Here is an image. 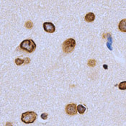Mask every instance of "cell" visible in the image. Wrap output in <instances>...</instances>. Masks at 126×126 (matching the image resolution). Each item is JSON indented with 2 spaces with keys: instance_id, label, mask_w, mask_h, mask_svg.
<instances>
[{
  "instance_id": "cell-7",
  "label": "cell",
  "mask_w": 126,
  "mask_h": 126,
  "mask_svg": "<svg viewBox=\"0 0 126 126\" xmlns=\"http://www.w3.org/2000/svg\"><path fill=\"white\" fill-rule=\"evenodd\" d=\"M84 19L87 22H92L95 19V15L92 12H89L86 15Z\"/></svg>"
},
{
  "instance_id": "cell-4",
  "label": "cell",
  "mask_w": 126,
  "mask_h": 126,
  "mask_svg": "<svg viewBox=\"0 0 126 126\" xmlns=\"http://www.w3.org/2000/svg\"><path fill=\"white\" fill-rule=\"evenodd\" d=\"M65 110L66 114H68V115H75L77 113V106L75 103L68 104L66 106Z\"/></svg>"
},
{
  "instance_id": "cell-1",
  "label": "cell",
  "mask_w": 126,
  "mask_h": 126,
  "mask_svg": "<svg viewBox=\"0 0 126 126\" xmlns=\"http://www.w3.org/2000/svg\"><path fill=\"white\" fill-rule=\"evenodd\" d=\"M20 48L28 52V53H32L36 49V44L35 43L31 40V39H27L23 40L20 43Z\"/></svg>"
},
{
  "instance_id": "cell-6",
  "label": "cell",
  "mask_w": 126,
  "mask_h": 126,
  "mask_svg": "<svg viewBox=\"0 0 126 126\" xmlns=\"http://www.w3.org/2000/svg\"><path fill=\"white\" fill-rule=\"evenodd\" d=\"M118 28L119 30L123 32H126V19H122L118 25Z\"/></svg>"
},
{
  "instance_id": "cell-2",
  "label": "cell",
  "mask_w": 126,
  "mask_h": 126,
  "mask_svg": "<svg viewBox=\"0 0 126 126\" xmlns=\"http://www.w3.org/2000/svg\"><path fill=\"white\" fill-rule=\"evenodd\" d=\"M37 114L35 112H26L22 113L21 116V120L26 124L33 123L37 119Z\"/></svg>"
},
{
  "instance_id": "cell-11",
  "label": "cell",
  "mask_w": 126,
  "mask_h": 126,
  "mask_svg": "<svg viewBox=\"0 0 126 126\" xmlns=\"http://www.w3.org/2000/svg\"><path fill=\"white\" fill-rule=\"evenodd\" d=\"M15 63H16L17 66H21V65H22L23 63H25V60H24V59H22V58H17L15 59Z\"/></svg>"
},
{
  "instance_id": "cell-15",
  "label": "cell",
  "mask_w": 126,
  "mask_h": 126,
  "mask_svg": "<svg viewBox=\"0 0 126 126\" xmlns=\"http://www.w3.org/2000/svg\"><path fill=\"white\" fill-rule=\"evenodd\" d=\"M24 60H25V64H28V63H29L30 61V60L29 58H25Z\"/></svg>"
},
{
  "instance_id": "cell-3",
  "label": "cell",
  "mask_w": 126,
  "mask_h": 126,
  "mask_svg": "<svg viewBox=\"0 0 126 126\" xmlns=\"http://www.w3.org/2000/svg\"><path fill=\"white\" fill-rule=\"evenodd\" d=\"M76 46V41L73 38H68L62 44V49L66 53H71Z\"/></svg>"
},
{
  "instance_id": "cell-12",
  "label": "cell",
  "mask_w": 126,
  "mask_h": 126,
  "mask_svg": "<svg viewBox=\"0 0 126 126\" xmlns=\"http://www.w3.org/2000/svg\"><path fill=\"white\" fill-rule=\"evenodd\" d=\"M118 88L120 90H126V81H122L119 84Z\"/></svg>"
},
{
  "instance_id": "cell-13",
  "label": "cell",
  "mask_w": 126,
  "mask_h": 126,
  "mask_svg": "<svg viewBox=\"0 0 126 126\" xmlns=\"http://www.w3.org/2000/svg\"><path fill=\"white\" fill-rule=\"evenodd\" d=\"M25 26L27 28H28V29H31L32 27H33V23H32V21H27L26 22H25Z\"/></svg>"
},
{
  "instance_id": "cell-10",
  "label": "cell",
  "mask_w": 126,
  "mask_h": 126,
  "mask_svg": "<svg viewBox=\"0 0 126 126\" xmlns=\"http://www.w3.org/2000/svg\"><path fill=\"white\" fill-rule=\"evenodd\" d=\"M97 64V61L94 59H90L88 61V66L89 67H94Z\"/></svg>"
},
{
  "instance_id": "cell-16",
  "label": "cell",
  "mask_w": 126,
  "mask_h": 126,
  "mask_svg": "<svg viewBox=\"0 0 126 126\" xmlns=\"http://www.w3.org/2000/svg\"><path fill=\"white\" fill-rule=\"evenodd\" d=\"M5 126H12V123L7 122V123L5 124Z\"/></svg>"
},
{
  "instance_id": "cell-17",
  "label": "cell",
  "mask_w": 126,
  "mask_h": 126,
  "mask_svg": "<svg viewBox=\"0 0 126 126\" xmlns=\"http://www.w3.org/2000/svg\"><path fill=\"white\" fill-rule=\"evenodd\" d=\"M104 67L105 68V69H107V65H104Z\"/></svg>"
},
{
  "instance_id": "cell-5",
  "label": "cell",
  "mask_w": 126,
  "mask_h": 126,
  "mask_svg": "<svg viewBox=\"0 0 126 126\" xmlns=\"http://www.w3.org/2000/svg\"><path fill=\"white\" fill-rule=\"evenodd\" d=\"M43 26L44 30L46 32H49V33H53L56 30L55 25L52 22H44L43 25Z\"/></svg>"
},
{
  "instance_id": "cell-9",
  "label": "cell",
  "mask_w": 126,
  "mask_h": 126,
  "mask_svg": "<svg viewBox=\"0 0 126 126\" xmlns=\"http://www.w3.org/2000/svg\"><path fill=\"white\" fill-rule=\"evenodd\" d=\"M85 112H86V107L83 105H77V112H79L80 115H83Z\"/></svg>"
},
{
  "instance_id": "cell-8",
  "label": "cell",
  "mask_w": 126,
  "mask_h": 126,
  "mask_svg": "<svg viewBox=\"0 0 126 126\" xmlns=\"http://www.w3.org/2000/svg\"><path fill=\"white\" fill-rule=\"evenodd\" d=\"M107 47L110 50H112V43L113 40L112 38V36L110 34H107Z\"/></svg>"
},
{
  "instance_id": "cell-14",
  "label": "cell",
  "mask_w": 126,
  "mask_h": 126,
  "mask_svg": "<svg viewBox=\"0 0 126 126\" xmlns=\"http://www.w3.org/2000/svg\"><path fill=\"white\" fill-rule=\"evenodd\" d=\"M48 117V115L47 113H43L41 115H40V117L43 119V120H46Z\"/></svg>"
}]
</instances>
